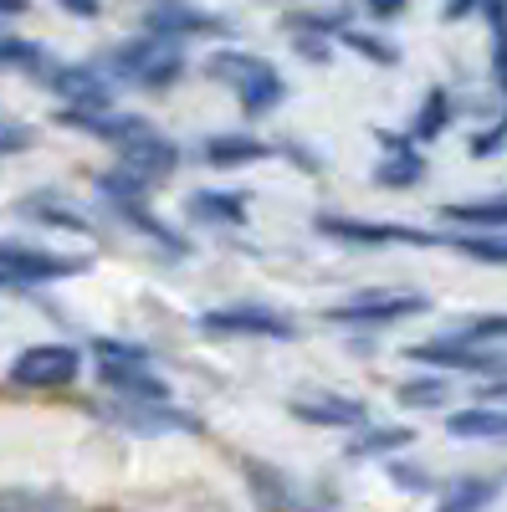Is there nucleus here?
Here are the masks:
<instances>
[{
  "instance_id": "42",
  "label": "nucleus",
  "mask_w": 507,
  "mask_h": 512,
  "mask_svg": "<svg viewBox=\"0 0 507 512\" xmlns=\"http://www.w3.org/2000/svg\"><path fill=\"white\" fill-rule=\"evenodd\" d=\"M0 287H16V282H11V272H0Z\"/></svg>"
},
{
  "instance_id": "29",
  "label": "nucleus",
  "mask_w": 507,
  "mask_h": 512,
  "mask_svg": "<svg viewBox=\"0 0 507 512\" xmlns=\"http://www.w3.org/2000/svg\"><path fill=\"white\" fill-rule=\"evenodd\" d=\"M492 11V77L497 88H507V0H487Z\"/></svg>"
},
{
  "instance_id": "40",
  "label": "nucleus",
  "mask_w": 507,
  "mask_h": 512,
  "mask_svg": "<svg viewBox=\"0 0 507 512\" xmlns=\"http://www.w3.org/2000/svg\"><path fill=\"white\" fill-rule=\"evenodd\" d=\"M31 0H0V16H26Z\"/></svg>"
},
{
  "instance_id": "30",
  "label": "nucleus",
  "mask_w": 507,
  "mask_h": 512,
  "mask_svg": "<svg viewBox=\"0 0 507 512\" xmlns=\"http://www.w3.org/2000/svg\"><path fill=\"white\" fill-rule=\"evenodd\" d=\"M400 405L405 410H436V405H446V379H410V384H400Z\"/></svg>"
},
{
  "instance_id": "26",
  "label": "nucleus",
  "mask_w": 507,
  "mask_h": 512,
  "mask_svg": "<svg viewBox=\"0 0 507 512\" xmlns=\"http://www.w3.org/2000/svg\"><path fill=\"white\" fill-rule=\"evenodd\" d=\"M410 441H415V431H405V425H374V431H364L359 441H349V456H359V461L390 456V451H400V446H410Z\"/></svg>"
},
{
  "instance_id": "5",
  "label": "nucleus",
  "mask_w": 507,
  "mask_h": 512,
  "mask_svg": "<svg viewBox=\"0 0 507 512\" xmlns=\"http://www.w3.org/2000/svg\"><path fill=\"white\" fill-rule=\"evenodd\" d=\"M195 328L205 338H298V323L277 308H257V303H241V308H210L195 318Z\"/></svg>"
},
{
  "instance_id": "23",
  "label": "nucleus",
  "mask_w": 507,
  "mask_h": 512,
  "mask_svg": "<svg viewBox=\"0 0 507 512\" xmlns=\"http://www.w3.org/2000/svg\"><path fill=\"white\" fill-rule=\"evenodd\" d=\"M446 246H456L461 256H472V262L507 267V231H461V236H446Z\"/></svg>"
},
{
  "instance_id": "24",
  "label": "nucleus",
  "mask_w": 507,
  "mask_h": 512,
  "mask_svg": "<svg viewBox=\"0 0 507 512\" xmlns=\"http://www.w3.org/2000/svg\"><path fill=\"white\" fill-rule=\"evenodd\" d=\"M246 487H251V497L267 502V507H287L292 502V482H282V472L267 466V461H246Z\"/></svg>"
},
{
  "instance_id": "21",
  "label": "nucleus",
  "mask_w": 507,
  "mask_h": 512,
  "mask_svg": "<svg viewBox=\"0 0 507 512\" xmlns=\"http://www.w3.org/2000/svg\"><path fill=\"white\" fill-rule=\"evenodd\" d=\"M441 221H446V226H467V231H507V195L441 205Z\"/></svg>"
},
{
  "instance_id": "35",
  "label": "nucleus",
  "mask_w": 507,
  "mask_h": 512,
  "mask_svg": "<svg viewBox=\"0 0 507 512\" xmlns=\"http://www.w3.org/2000/svg\"><path fill=\"white\" fill-rule=\"evenodd\" d=\"M31 144H36V134H31L26 123H6V118H0V159H11V154H26Z\"/></svg>"
},
{
  "instance_id": "20",
  "label": "nucleus",
  "mask_w": 507,
  "mask_h": 512,
  "mask_svg": "<svg viewBox=\"0 0 507 512\" xmlns=\"http://www.w3.org/2000/svg\"><path fill=\"white\" fill-rule=\"evenodd\" d=\"M272 149L262 144V139H251V134H210L205 144H200V159L210 164V169H241V164H257V159H267Z\"/></svg>"
},
{
  "instance_id": "2",
  "label": "nucleus",
  "mask_w": 507,
  "mask_h": 512,
  "mask_svg": "<svg viewBox=\"0 0 507 512\" xmlns=\"http://www.w3.org/2000/svg\"><path fill=\"white\" fill-rule=\"evenodd\" d=\"M205 72L216 77V82H226V88L241 98V108L251 113V118H262V113H277L282 108V98H287V82L277 77V67L272 62H262V57H246V52H216L205 62Z\"/></svg>"
},
{
  "instance_id": "41",
  "label": "nucleus",
  "mask_w": 507,
  "mask_h": 512,
  "mask_svg": "<svg viewBox=\"0 0 507 512\" xmlns=\"http://www.w3.org/2000/svg\"><path fill=\"white\" fill-rule=\"evenodd\" d=\"M487 395H492V400H507V379H502V384H492V390H487Z\"/></svg>"
},
{
  "instance_id": "4",
  "label": "nucleus",
  "mask_w": 507,
  "mask_h": 512,
  "mask_svg": "<svg viewBox=\"0 0 507 512\" xmlns=\"http://www.w3.org/2000/svg\"><path fill=\"white\" fill-rule=\"evenodd\" d=\"M82 374V349L72 344H31L16 354L11 364V384L16 390H67V384H77Z\"/></svg>"
},
{
  "instance_id": "39",
  "label": "nucleus",
  "mask_w": 507,
  "mask_h": 512,
  "mask_svg": "<svg viewBox=\"0 0 507 512\" xmlns=\"http://www.w3.org/2000/svg\"><path fill=\"white\" fill-rule=\"evenodd\" d=\"M482 6V0H446V21H461V16H472Z\"/></svg>"
},
{
  "instance_id": "27",
  "label": "nucleus",
  "mask_w": 507,
  "mask_h": 512,
  "mask_svg": "<svg viewBox=\"0 0 507 512\" xmlns=\"http://www.w3.org/2000/svg\"><path fill=\"white\" fill-rule=\"evenodd\" d=\"M497 492H502V482L497 477H456L446 492H441V502L446 507H482V502H497Z\"/></svg>"
},
{
  "instance_id": "19",
  "label": "nucleus",
  "mask_w": 507,
  "mask_h": 512,
  "mask_svg": "<svg viewBox=\"0 0 507 512\" xmlns=\"http://www.w3.org/2000/svg\"><path fill=\"white\" fill-rule=\"evenodd\" d=\"M446 431L456 441H507V410L502 405H472V410H451Z\"/></svg>"
},
{
  "instance_id": "34",
  "label": "nucleus",
  "mask_w": 507,
  "mask_h": 512,
  "mask_svg": "<svg viewBox=\"0 0 507 512\" xmlns=\"http://www.w3.org/2000/svg\"><path fill=\"white\" fill-rule=\"evenodd\" d=\"M472 159H492V154H502L507 149V108H502V123H492V128H482V134H472Z\"/></svg>"
},
{
  "instance_id": "6",
  "label": "nucleus",
  "mask_w": 507,
  "mask_h": 512,
  "mask_svg": "<svg viewBox=\"0 0 507 512\" xmlns=\"http://www.w3.org/2000/svg\"><path fill=\"white\" fill-rule=\"evenodd\" d=\"M431 303L420 292H364L354 303H338L328 308L323 318L338 323V328H390V323H405V318H420Z\"/></svg>"
},
{
  "instance_id": "36",
  "label": "nucleus",
  "mask_w": 507,
  "mask_h": 512,
  "mask_svg": "<svg viewBox=\"0 0 507 512\" xmlns=\"http://www.w3.org/2000/svg\"><path fill=\"white\" fill-rule=\"evenodd\" d=\"M390 477H395L400 487H415V492H426V487H431V477L420 472V466H390Z\"/></svg>"
},
{
  "instance_id": "1",
  "label": "nucleus",
  "mask_w": 507,
  "mask_h": 512,
  "mask_svg": "<svg viewBox=\"0 0 507 512\" xmlns=\"http://www.w3.org/2000/svg\"><path fill=\"white\" fill-rule=\"evenodd\" d=\"M113 82H129L139 93H164L175 88L185 77V52L175 36H159V31H139L129 41H118V47L98 62Z\"/></svg>"
},
{
  "instance_id": "14",
  "label": "nucleus",
  "mask_w": 507,
  "mask_h": 512,
  "mask_svg": "<svg viewBox=\"0 0 507 512\" xmlns=\"http://www.w3.org/2000/svg\"><path fill=\"white\" fill-rule=\"evenodd\" d=\"M16 216L21 221H36V226H57V231H93V221L82 216V210L62 195V190H31L16 200Z\"/></svg>"
},
{
  "instance_id": "31",
  "label": "nucleus",
  "mask_w": 507,
  "mask_h": 512,
  "mask_svg": "<svg viewBox=\"0 0 507 512\" xmlns=\"http://www.w3.org/2000/svg\"><path fill=\"white\" fill-rule=\"evenodd\" d=\"M67 492L52 487H0V507H67Z\"/></svg>"
},
{
  "instance_id": "12",
  "label": "nucleus",
  "mask_w": 507,
  "mask_h": 512,
  "mask_svg": "<svg viewBox=\"0 0 507 512\" xmlns=\"http://www.w3.org/2000/svg\"><path fill=\"white\" fill-rule=\"evenodd\" d=\"M144 31H159V36H231L236 26L226 16H210L200 6H190V0H159V6L144 16Z\"/></svg>"
},
{
  "instance_id": "37",
  "label": "nucleus",
  "mask_w": 507,
  "mask_h": 512,
  "mask_svg": "<svg viewBox=\"0 0 507 512\" xmlns=\"http://www.w3.org/2000/svg\"><path fill=\"white\" fill-rule=\"evenodd\" d=\"M57 6H62L67 16H82V21H93V16L103 11V0H57Z\"/></svg>"
},
{
  "instance_id": "25",
  "label": "nucleus",
  "mask_w": 507,
  "mask_h": 512,
  "mask_svg": "<svg viewBox=\"0 0 507 512\" xmlns=\"http://www.w3.org/2000/svg\"><path fill=\"white\" fill-rule=\"evenodd\" d=\"M0 67H21V72L41 77V72L52 67V57H47V47H36V41H26V36H6V31H0Z\"/></svg>"
},
{
  "instance_id": "22",
  "label": "nucleus",
  "mask_w": 507,
  "mask_h": 512,
  "mask_svg": "<svg viewBox=\"0 0 507 512\" xmlns=\"http://www.w3.org/2000/svg\"><path fill=\"white\" fill-rule=\"evenodd\" d=\"M451 113H456V108H451V93H446V88H431V93H426V103L415 108V123H410V139H415V144H436V139L446 134V123H451Z\"/></svg>"
},
{
  "instance_id": "32",
  "label": "nucleus",
  "mask_w": 507,
  "mask_h": 512,
  "mask_svg": "<svg viewBox=\"0 0 507 512\" xmlns=\"http://www.w3.org/2000/svg\"><path fill=\"white\" fill-rule=\"evenodd\" d=\"M93 359L98 364H149V349L144 344H123V338H93Z\"/></svg>"
},
{
  "instance_id": "7",
  "label": "nucleus",
  "mask_w": 507,
  "mask_h": 512,
  "mask_svg": "<svg viewBox=\"0 0 507 512\" xmlns=\"http://www.w3.org/2000/svg\"><path fill=\"white\" fill-rule=\"evenodd\" d=\"M405 354H410L415 364H431V369H461V374H507V354L482 349V338H467V333L431 338V344H410Z\"/></svg>"
},
{
  "instance_id": "28",
  "label": "nucleus",
  "mask_w": 507,
  "mask_h": 512,
  "mask_svg": "<svg viewBox=\"0 0 507 512\" xmlns=\"http://www.w3.org/2000/svg\"><path fill=\"white\" fill-rule=\"evenodd\" d=\"M344 47H354L364 62H374V67H395L400 62V47L395 41H385V36H369V31H359V26H344Z\"/></svg>"
},
{
  "instance_id": "17",
  "label": "nucleus",
  "mask_w": 507,
  "mask_h": 512,
  "mask_svg": "<svg viewBox=\"0 0 507 512\" xmlns=\"http://www.w3.org/2000/svg\"><path fill=\"white\" fill-rule=\"evenodd\" d=\"M98 379L113 400H169V384L149 364H98Z\"/></svg>"
},
{
  "instance_id": "38",
  "label": "nucleus",
  "mask_w": 507,
  "mask_h": 512,
  "mask_svg": "<svg viewBox=\"0 0 507 512\" xmlns=\"http://www.w3.org/2000/svg\"><path fill=\"white\" fill-rule=\"evenodd\" d=\"M364 6L374 11V21H395L405 11V0H364Z\"/></svg>"
},
{
  "instance_id": "13",
  "label": "nucleus",
  "mask_w": 507,
  "mask_h": 512,
  "mask_svg": "<svg viewBox=\"0 0 507 512\" xmlns=\"http://www.w3.org/2000/svg\"><path fill=\"white\" fill-rule=\"evenodd\" d=\"M385 144V159L374 164V185L379 190H410L426 180V159L415 154V139L410 134H379Z\"/></svg>"
},
{
  "instance_id": "16",
  "label": "nucleus",
  "mask_w": 507,
  "mask_h": 512,
  "mask_svg": "<svg viewBox=\"0 0 507 512\" xmlns=\"http://www.w3.org/2000/svg\"><path fill=\"white\" fill-rule=\"evenodd\" d=\"M108 210L123 221V226H134L139 236H149L154 246H164L169 256H190V241L180 231H169L154 210H149V195H129V200H108Z\"/></svg>"
},
{
  "instance_id": "18",
  "label": "nucleus",
  "mask_w": 507,
  "mask_h": 512,
  "mask_svg": "<svg viewBox=\"0 0 507 512\" xmlns=\"http://www.w3.org/2000/svg\"><path fill=\"white\" fill-rule=\"evenodd\" d=\"M292 415L308 425H328V431H344V425H364V405L344 400V395H303L292 400Z\"/></svg>"
},
{
  "instance_id": "10",
  "label": "nucleus",
  "mask_w": 507,
  "mask_h": 512,
  "mask_svg": "<svg viewBox=\"0 0 507 512\" xmlns=\"http://www.w3.org/2000/svg\"><path fill=\"white\" fill-rule=\"evenodd\" d=\"M118 164H129L134 175H144L149 185H159V180H169L180 169V149H175V139H164L159 128L149 123V128H139V134H129L118 144Z\"/></svg>"
},
{
  "instance_id": "3",
  "label": "nucleus",
  "mask_w": 507,
  "mask_h": 512,
  "mask_svg": "<svg viewBox=\"0 0 507 512\" xmlns=\"http://www.w3.org/2000/svg\"><path fill=\"white\" fill-rule=\"evenodd\" d=\"M0 272H11L16 287H41V282H67V277L93 272V256L47 251L31 241H0Z\"/></svg>"
},
{
  "instance_id": "8",
  "label": "nucleus",
  "mask_w": 507,
  "mask_h": 512,
  "mask_svg": "<svg viewBox=\"0 0 507 512\" xmlns=\"http://www.w3.org/2000/svg\"><path fill=\"white\" fill-rule=\"evenodd\" d=\"M318 231L328 241L344 246H436L446 236L415 231V226H395V221H359V216H318Z\"/></svg>"
},
{
  "instance_id": "33",
  "label": "nucleus",
  "mask_w": 507,
  "mask_h": 512,
  "mask_svg": "<svg viewBox=\"0 0 507 512\" xmlns=\"http://www.w3.org/2000/svg\"><path fill=\"white\" fill-rule=\"evenodd\" d=\"M456 333H467V338H482V344H507V313H487V318H472V323H461Z\"/></svg>"
},
{
  "instance_id": "15",
  "label": "nucleus",
  "mask_w": 507,
  "mask_h": 512,
  "mask_svg": "<svg viewBox=\"0 0 507 512\" xmlns=\"http://www.w3.org/2000/svg\"><path fill=\"white\" fill-rule=\"evenodd\" d=\"M246 210H251L246 190H195V195L185 200V216H190V221H200V226H221V231L246 226Z\"/></svg>"
},
{
  "instance_id": "9",
  "label": "nucleus",
  "mask_w": 507,
  "mask_h": 512,
  "mask_svg": "<svg viewBox=\"0 0 507 512\" xmlns=\"http://www.w3.org/2000/svg\"><path fill=\"white\" fill-rule=\"evenodd\" d=\"M41 82L72 108H113V77L103 67H88V62H52L41 72Z\"/></svg>"
},
{
  "instance_id": "11",
  "label": "nucleus",
  "mask_w": 507,
  "mask_h": 512,
  "mask_svg": "<svg viewBox=\"0 0 507 512\" xmlns=\"http://www.w3.org/2000/svg\"><path fill=\"white\" fill-rule=\"evenodd\" d=\"M108 415L123 425V431H134V436H169V431L195 436L200 431V420L185 415V410H175L169 400H118Z\"/></svg>"
}]
</instances>
